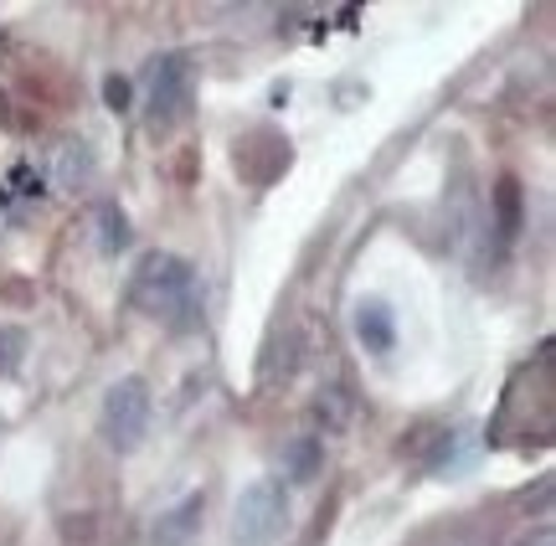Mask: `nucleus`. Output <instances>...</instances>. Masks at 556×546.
I'll list each match as a JSON object with an SVG mask.
<instances>
[{
  "label": "nucleus",
  "mask_w": 556,
  "mask_h": 546,
  "mask_svg": "<svg viewBox=\"0 0 556 546\" xmlns=\"http://www.w3.org/2000/svg\"><path fill=\"white\" fill-rule=\"evenodd\" d=\"M135 304L150 315V320H165L176 330H191L201 320V289H197V274L186 258L176 253H150L139 264L135 283H129Z\"/></svg>",
  "instance_id": "f257e3e1"
},
{
  "label": "nucleus",
  "mask_w": 556,
  "mask_h": 546,
  "mask_svg": "<svg viewBox=\"0 0 556 546\" xmlns=\"http://www.w3.org/2000/svg\"><path fill=\"white\" fill-rule=\"evenodd\" d=\"M289 526V495L278 480H253L232 506V542L238 546H274Z\"/></svg>",
  "instance_id": "f03ea898"
},
{
  "label": "nucleus",
  "mask_w": 556,
  "mask_h": 546,
  "mask_svg": "<svg viewBox=\"0 0 556 546\" xmlns=\"http://www.w3.org/2000/svg\"><path fill=\"white\" fill-rule=\"evenodd\" d=\"M150 386L139 382V377H124V382L109 386V397H103V439L109 448H119V454H135L144 444V433H150Z\"/></svg>",
  "instance_id": "7ed1b4c3"
},
{
  "label": "nucleus",
  "mask_w": 556,
  "mask_h": 546,
  "mask_svg": "<svg viewBox=\"0 0 556 546\" xmlns=\"http://www.w3.org/2000/svg\"><path fill=\"white\" fill-rule=\"evenodd\" d=\"M191 99H197V78H191V62L186 58H165L155 67V82H150V124L155 129H170L191 114Z\"/></svg>",
  "instance_id": "20e7f679"
},
{
  "label": "nucleus",
  "mask_w": 556,
  "mask_h": 546,
  "mask_svg": "<svg viewBox=\"0 0 556 546\" xmlns=\"http://www.w3.org/2000/svg\"><path fill=\"white\" fill-rule=\"evenodd\" d=\"M206 521V495H186L155 521V546H197Z\"/></svg>",
  "instance_id": "39448f33"
},
{
  "label": "nucleus",
  "mask_w": 556,
  "mask_h": 546,
  "mask_svg": "<svg viewBox=\"0 0 556 546\" xmlns=\"http://www.w3.org/2000/svg\"><path fill=\"white\" fill-rule=\"evenodd\" d=\"M356 341L371 351V356H387L397 345V320L381 300H361L356 304Z\"/></svg>",
  "instance_id": "423d86ee"
},
{
  "label": "nucleus",
  "mask_w": 556,
  "mask_h": 546,
  "mask_svg": "<svg viewBox=\"0 0 556 546\" xmlns=\"http://www.w3.org/2000/svg\"><path fill=\"white\" fill-rule=\"evenodd\" d=\"M278 465H283V474H289L294 485H309L319 469H325V444H319L315 433H299V439H289V444H283Z\"/></svg>",
  "instance_id": "0eeeda50"
},
{
  "label": "nucleus",
  "mask_w": 556,
  "mask_h": 546,
  "mask_svg": "<svg viewBox=\"0 0 556 546\" xmlns=\"http://www.w3.org/2000/svg\"><path fill=\"white\" fill-rule=\"evenodd\" d=\"M129 243H135L129 217H124L119 206H99V247H103V253H109V258H119Z\"/></svg>",
  "instance_id": "6e6552de"
},
{
  "label": "nucleus",
  "mask_w": 556,
  "mask_h": 546,
  "mask_svg": "<svg viewBox=\"0 0 556 546\" xmlns=\"http://www.w3.org/2000/svg\"><path fill=\"white\" fill-rule=\"evenodd\" d=\"M93 176V150L83 140H62V150H58V181H67V186H83Z\"/></svg>",
  "instance_id": "1a4fd4ad"
},
{
  "label": "nucleus",
  "mask_w": 556,
  "mask_h": 546,
  "mask_svg": "<svg viewBox=\"0 0 556 546\" xmlns=\"http://www.w3.org/2000/svg\"><path fill=\"white\" fill-rule=\"evenodd\" d=\"M495 202H500V238H516L520 232V186L505 176L495 191Z\"/></svg>",
  "instance_id": "9d476101"
},
{
  "label": "nucleus",
  "mask_w": 556,
  "mask_h": 546,
  "mask_svg": "<svg viewBox=\"0 0 556 546\" xmlns=\"http://www.w3.org/2000/svg\"><path fill=\"white\" fill-rule=\"evenodd\" d=\"M345 412H351V403H345V392H340V386H330V392L315 403V418L330 428V433H340V428H345Z\"/></svg>",
  "instance_id": "9b49d317"
},
{
  "label": "nucleus",
  "mask_w": 556,
  "mask_h": 546,
  "mask_svg": "<svg viewBox=\"0 0 556 546\" xmlns=\"http://www.w3.org/2000/svg\"><path fill=\"white\" fill-rule=\"evenodd\" d=\"M454 465H464V433L448 428V433H443V444H438V454L428 459V469H433V474H448Z\"/></svg>",
  "instance_id": "f8f14e48"
},
{
  "label": "nucleus",
  "mask_w": 556,
  "mask_h": 546,
  "mask_svg": "<svg viewBox=\"0 0 556 546\" xmlns=\"http://www.w3.org/2000/svg\"><path fill=\"white\" fill-rule=\"evenodd\" d=\"M21 351H26V330L5 325V330H0V371H16V366H21Z\"/></svg>",
  "instance_id": "ddd939ff"
},
{
  "label": "nucleus",
  "mask_w": 556,
  "mask_h": 546,
  "mask_svg": "<svg viewBox=\"0 0 556 546\" xmlns=\"http://www.w3.org/2000/svg\"><path fill=\"white\" fill-rule=\"evenodd\" d=\"M103 103H109L114 114H129V103H135V88H129V78L109 73V78H103Z\"/></svg>",
  "instance_id": "4468645a"
},
{
  "label": "nucleus",
  "mask_w": 556,
  "mask_h": 546,
  "mask_svg": "<svg viewBox=\"0 0 556 546\" xmlns=\"http://www.w3.org/2000/svg\"><path fill=\"white\" fill-rule=\"evenodd\" d=\"M438 546H495V536H490V531H479V526H454Z\"/></svg>",
  "instance_id": "2eb2a0df"
},
{
  "label": "nucleus",
  "mask_w": 556,
  "mask_h": 546,
  "mask_svg": "<svg viewBox=\"0 0 556 546\" xmlns=\"http://www.w3.org/2000/svg\"><path fill=\"white\" fill-rule=\"evenodd\" d=\"M11 186H16L21 196H41V176L31 165H16V170H11Z\"/></svg>",
  "instance_id": "dca6fc26"
},
{
  "label": "nucleus",
  "mask_w": 556,
  "mask_h": 546,
  "mask_svg": "<svg viewBox=\"0 0 556 546\" xmlns=\"http://www.w3.org/2000/svg\"><path fill=\"white\" fill-rule=\"evenodd\" d=\"M516 546H556V531H552V521H541L536 531H526Z\"/></svg>",
  "instance_id": "f3484780"
}]
</instances>
